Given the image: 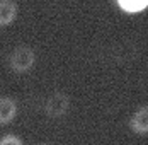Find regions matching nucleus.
<instances>
[{
  "label": "nucleus",
  "mask_w": 148,
  "mask_h": 145,
  "mask_svg": "<svg viewBox=\"0 0 148 145\" xmlns=\"http://www.w3.org/2000/svg\"><path fill=\"white\" fill-rule=\"evenodd\" d=\"M72 108V99L66 92L55 90L51 92L45 101V115L51 119H61L63 116L68 115Z\"/></svg>",
  "instance_id": "nucleus-1"
},
{
  "label": "nucleus",
  "mask_w": 148,
  "mask_h": 145,
  "mask_svg": "<svg viewBox=\"0 0 148 145\" xmlns=\"http://www.w3.org/2000/svg\"><path fill=\"white\" fill-rule=\"evenodd\" d=\"M9 65L10 70L15 73H26L36 65V51L27 46V44H21L14 48V51L9 57Z\"/></svg>",
  "instance_id": "nucleus-2"
},
{
  "label": "nucleus",
  "mask_w": 148,
  "mask_h": 145,
  "mask_svg": "<svg viewBox=\"0 0 148 145\" xmlns=\"http://www.w3.org/2000/svg\"><path fill=\"white\" fill-rule=\"evenodd\" d=\"M128 126L134 135L140 137L148 135V104H141L134 109L128 119Z\"/></svg>",
  "instance_id": "nucleus-3"
},
{
  "label": "nucleus",
  "mask_w": 148,
  "mask_h": 145,
  "mask_svg": "<svg viewBox=\"0 0 148 145\" xmlns=\"http://www.w3.org/2000/svg\"><path fill=\"white\" fill-rule=\"evenodd\" d=\"M17 101L10 96H2L0 97V126L10 125L17 116Z\"/></svg>",
  "instance_id": "nucleus-4"
},
{
  "label": "nucleus",
  "mask_w": 148,
  "mask_h": 145,
  "mask_svg": "<svg viewBox=\"0 0 148 145\" xmlns=\"http://www.w3.org/2000/svg\"><path fill=\"white\" fill-rule=\"evenodd\" d=\"M19 14V5L15 0H0V28L14 24Z\"/></svg>",
  "instance_id": "nucleus-5"
},
{
  "label": "nucleus",
  "mask_w": 148,
  "mask_h": 145,
  "mask_svg": "<svg viewBox=\"0 0 148 145\" xmlns=\"http://www.w3.org/2000/svg\"><path fill=\"white\" fill-rule=\"evenodd\" d=\"M114 2L128 14L141 12V10H145L148 7V0H114Z\"/></svg>",
  "instance_id": "nucleus-6"
},
{
  "label": "nucleus",
  "mask_w": 148,
  "mask_h": 145,
  "mask_svg": "<svg viewBox=\"0 0 148 145\" xmlns=\"http://www.w3.org/2000/svg\"><path fill=\"white\" fill-rule=\"evenodd\" d=\"M0 145H24L21 137H17L14 133H7L3 137H0Z\"/></svg>",
  "instance_id": "nucleus-7"
},
{
  "label": "nucleus",
  "mask_w": 148,
  "mask_h": 145,
  "mask_svg": "<svg viewBox=\"0 0 148 145\" xmlns=\"http://www.w3.org/2000/svg\"><path fill=\"white\" fill-rule=\"evenodd\" d=\"M38 145H51V144H38Z\"/></svg>",
  "instance_id": "nucleus-8"
}]
</instances>
